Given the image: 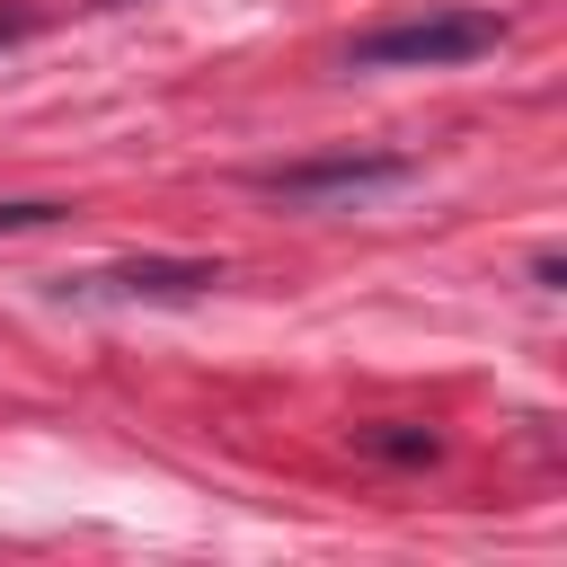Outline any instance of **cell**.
<instances>
[{
    "instance_id": "7a4b0ae2",
    "label": "cell",
    "mask_w": 567,
    "mask_h": 567,
    "mask_svg": "<svg viewBox=\"0 0 567 567\" xmlns=\"http://www.w3.org/2000/svg\"><path fill=\"white\" fill-rule=\"evenodd\" d=\"M416 159L408 151H319V159H284V168H257L248 186L266 204H292V213H337V204H363V195H390L408 186Z\"/></svg>"
},
{
    "instance_id": "3957f363",
    "label": "cell",
    "mask_w": 567,
    "mask_h": 567,
    "mask_svg": "<svg viewBox=\"0 0 567 567\" xmlns=\"http://www.w3.org/2000/svg\"><path fill=\"white\" fill-rule=\"evenodd\" d=\"M221 284L213 257H124V266H89V275H53L62 301H204Z\"/></svg>"
},
{
    "instance_id": "277c9868",
    "label": "cell",
    "mask_w": 567,
    "mask_h": 567,
    "mask_svg": "<svg viewBox=\"0 0 567 567\" xmlns=\"http://www.w3.org/2000/svg\"><path fill=\"white\" fill-rule=\"evenodd\" d=\"M71 204H53V195H18V204H0V239H18V230H53Z\"/></svg>"
},
{
    "instance_id": "5b68a950",
    "label": "cell",
    "mask_w": 567,
    "mask_h": 567,
    "mask_svg": "<svg viewBox=\"0 0 567 567\" xmlns=\"http://www.w3.org/2000/svg\"><path fill=\"white\" fill-rule=\"evenodd\" d=\"M363 452H390V461H434V434H363Z\"/></svg>"
},
{
    "instance_id": "6da1fadb",
    "label": "cell",
    "mask_w": 567,
    "mask_h": 567,
    "mask_svg": "<svg viewBox=\"0 0 567 567\" xmlns=\"http://www.w3.org/2000/svg\"><path fill=\"white\" fill-rule=\"evenodd\" d=\"M496 44H505L496 9H416V18H390V27L354 35L346 71H452V62H478Z\"/></svg>"
}]
</instances>
